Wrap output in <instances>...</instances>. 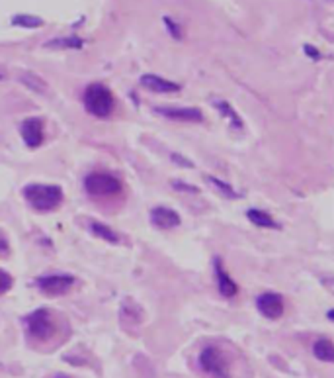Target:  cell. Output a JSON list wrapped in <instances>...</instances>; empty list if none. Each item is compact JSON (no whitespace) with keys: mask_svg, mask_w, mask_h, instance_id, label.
<instances>
[{"mask_svg":"<svg viewBox=\"0 0 334 378\" xmlns=\"http://www.w3.org/2000/svg\"><path fill=\"white\" fill-rule=\"evenodd\" d=\"M24 198L30 202L31 208L40 212H51L61 206L63 189L57 184H28L24 189Z\"/></svg>","mask_w":334,"mask_h":378,"instance_id":"cell-1","label":"cell"},{"mask_svg":"<svg viewBox=\"0 0 334 378\" xmlns=\"http://www.w3.org/2000/svg\"><path fill=\"white\" fill-rule=\"evenodd\" d=\"M172 187L178 190H184V192H188V194H197V192H199L197 187H192V184H186V182H178V180L172 182Z\"/></svg>","mask_w":334,"mask_h":378,"instance_id":"cell-23","label":"cell"},{"mask_svg":"<svg viewBox=\"0 0 334 378\" xmlns=\"http://www.w3.org/2000/svg\"><path fill=\"white\" fill-rule=\"evenodd\" d=\"M157 114L165 116L168 119H178V122H202L204 119V114L199 108H155Z\"/></svg>","mask_w":334,"mask_h":378,"instance_id":"cell-10","label":"cell"},{"mask_svg":"<svg viewBox=\"0 0 334 378\" xmlns=\"http://www.w3.org/2000/svg\"><path fill=\"white\" fill-rule=\"evenodd\" d=\"M314 357L324 363H333L334 361V345L331 339H319L313 345Z\"/></svg>","mask_w":334,"mask_h":378,"instance_id":"cell-15","label":"cell"},{"mask_svg":"<svg viewBox=\"0 0 334 378\" xmlns=\"http://www.w3.org/2000/svg\"><path fill=\"white\" fill-rule=\"evenodd\" d=\"M82 45H84V41L77 38V36L57 38V40H50L45 43L47 50H80Z\"/></svg>","mask_w":334,"mask_h":378,"instance_id":"cell-14","label":"cell"},{"mask_svg":"<svg viewBox=\"0 0 334 378\" xmlns=\"http://www.w3.org/2000/svg\"><path fill=\"white\" fill-rule=\"evenodd\" d=\"M141 85L145 89L153 90V92H160V94H170V92H178L180 90L178 82L162 79V77H157V75H143L141 77Z\"/></svg>","mask_w":334,"mask_h":378,"instance_id":"cell-11","label":"cell"},{"mask_svg":"<svg viewBox=\"0 0 334 378\" xmlns=\"http://www.w3.org/2000/svg\"><path fill=\"white\" fill-rule=\"evenodd\" d=\"M12 284H14V279H12L10 275L6 272V270L0 269V294H4V292H8L12 289Z\"/></svg>","mask_w":334,"mask_h":378,"instance_id":"cell-21","label":"cell"},{"mask_svg":"<svg viewBox=\"0 0 334 378\" xmlns=\"http://www.w3.org/2000/svg\"><path fill=\"white\" fill-rule=\"evenodd\" d=\"M20 133L28 147L31 150L40 147L43 143V122L40 118H26L22 122Z\"/></svg>","mask_w":334,"mask_h":378,"instance_id":"cell-8","label":"cell"},{"mask_svg":"<svg viewBox=\"0 0 334 378\" xmlns=\"http://www.w3.org/2000/svg\"><path fill=\"white\" fill-rule=\"evenodd\" d=\"M20 80L26 87H30L31 90H36V92H40V94L47 92V82L41 79V77H38V75H33V73H22Z\"/></svg>","mask_w":334,"mask_h":378,"instance_id":"cell-18","label":"cell"},{"mask_svg":"<svg viewBox=\"0 0 334 378\" xmlns=\"http://www.w3.org/2000/svg\"><path fill=\"white\" fill-rule=\"evenodd\" d=\"M256 306L260 310V314L264 318L278 319L282 318L284 314V298L275 292H266V294H260L258 300H256Z\"/></svg>","mask_w":334,"mask_h":378,"instance_id":"cell-7","label":"cell"},{"mask_svg":"<svg viewBox=\"0 0 334 378\" xmlns=\"http://www.w3.org/2000/svg\"><path fill=\"white\" fill-rule=\"evenodd\" d=\"M84 189L90 196H116L121 192V182L109 173H90L84 179Z\"/></svg>","mask_w":334,"mask_h":378,"instance_id":"cell-4","label":"cell"},{"mask_svg":"<svg viewBox=\"0 0 334 378\" xmlns=\"http://www.w3.org/2000/svg\"><path fill=\"white\" fill-rule=\"evenodd\" d=\"M305 51H307V55H311L313 59H321V53L314 50V48H311V45H305Z\"/></svg>","mask_w":334,"mask_h":378,"instance_id":"cell-25","label":"cell"},{"mask_svg":"<svg viewBox=\"0 0 334 378\" xmlns=\"http://www.w3.org/2000/svg\"><path fill=\"white\" fill-rule=\"evenodd\" d=\"M326 2H333V0H326Z\"/></svg>","mask_w":334,"mask_h":378,"instance_id":"cell-28","label":"cell"},{"mask_svg":"<svg viewBox=\"0 0 334 378\" xmlns=\"http://www.w3.org/2000/svg\"><path fill=\"white\" fill-rule=\"evenodd\" d=\"M90 231L96 235V238L104 239V241H108V243H119V235L114 231V229H109L106 224H100V221H90Z\"/></svg>","mask_w":334,"mask_h":378,"instance_id":"cell-17","label":"cell"},{"mask_svg":"<svg viewBox=\"0 0 334 378\" xmlns=\"http://www.w3.org/2000/svg\"><path fill=\"white\" fill-rule=\"evenodd\" d=\"M53 378H70V377H67V375H61V372H59V375H55Z\"/></svg>","mask_w":334,"mask_h":378,"instance_id":"cell-26","label":"cell"},{"mask_svg":"<svg viewBox=\"0 0 334 378\" xmlns=\"http://www.w3.org/2000/svg\"><path fill=\"white\" fill-rule=\"evenodd\" d=\"M6 253H8V241H6V238L0 233V257L6 255Z\"/></svg>","mask_w":334,"mask_h":378,"instance_id":"cell-24","label":"cell"},{"mask_svg":"<svg viewBox=\"0 0 334 378\" xmlns=\"http://www.w3.org/2000/svg\"><path fill=\"white\" fill-rule=\"evenodd\" d=\"M43 294L47 296H63L70 290V286L75 284V277L70 275H50V277H41L36 282Z\"/></svg>","mask_w":334,"mask_h":378,"instance_id":"cell-6","label":"cell"},{"mask_svg":"<svg viewBox=\"0 0 334 378\" xmlns=\"http://www.w3.org/2000/svg\"><path fill=\"white\" fill-rule=\"evenodd\" d=\"M151 221L157 226L158 229H172L180 226V216L174 210L167 208V206H157L151 212Z\"/></svg>","mask_w":334,"mask_h":378,"instance_id":"cell-9","label":"cell"},{"mask_svg":"<svg viewBox=\"0 0 334 378\" xmlns=\"http://www.w3.org/2000/svg\"><path fill=\"white\" fill-rule=\"evenodd\" d=\"M215 275L217 282H219V292H221L225 298H233V296H236L238 286H236L235 280L227 275V270L223 269V265H221V261L219 259H215Z\"/></svg>","mask_w":334,"mask_h":378,"instance_id":"cell-12","label":"cell"},{"mask_svg":"<svg viewBox=\"0 0 334 378\" xmlns=\"http://www.w3.org/2000/svg\"><path fill=\"white\" fill-rule=\"evenodd\" d=\"M2 77H4V73H2V71H0V79H2Z\"/></svg>","mask_w":334,"mask_h":378,"instance_id":"cell-27","label":"cell"},{"mask_svg":"<svg viewBox=\"0 0 334 378\" xmlns=\"http://www.w3.org/2000/svg\"><path fill=\"white\" fill-rule=\"evenodd\" d=\"M12 24L14 26H22V28H41L43 20L38 18V16H31V14H16L12 18Z\"/></svg>","mask_w":334,"mask_h":378,"instance_id":"cell-19","label":"cell"},{"mask_svg":"<svg viewBox=\"0 0 334 378\" xmlns=\"http://www.w3.org/2000/svg\"><path fill=\"white\" fill-rule=\"evenodd\" d=\"M207 182H209V184H213L215 189L221 190V194L227 196V198H238V194H236L235 190L231 189L229 184H225V182H221L219 179H215V177H207Z\"/></svg>","mask_w":334,"mask_h":378,"instance_id":"cell-20","label":"cell"},{"mask_svg":"<svg viewBox=\"0 0 334 378\" xmlns=\"http://www.w3.org/2000/svg\"><path fill=\"white\" fill-rule=\"evenodd\" d=\"M26 328H28V333L31 337L38 339V341H47V339L53 337L55 324H53L50 310L40 308L31 312L30 316L26 318Z\"/></svg>","mask_w":334,"mask_h":378,"instance_id":"cell-5","label":"cell"},{"mask_svg":"<svg viewBox=\"0 0 334 378\" xmlns=\"http://www.w3.org/2000/svg\"><path fill=\"white\" fill-rule=\"evenodd\" d=\"M84 106L92 116L96 118H108L116 108V99L114 92L102 85V82H92L89 89L84 90Z\"/></svg>","mask_w":334,"mask_h":378,"instance_id":"cell-2","label":"cell"},{"mask_svg":"<svg viewBox=\"0 0 334 378\" xmlns=\"http://www.w3.org/2000/svg\"><path fill=\"white\" fill-rule=\"evenodd\" d=\"M162 20H165V24H167V28H168V31H170V36H172L174 40H180V38H182V30H180V26H178L176 22L172 20V18H168V16H165Z\"/></svg>","mask_w":334,"mask_h":378,"instance_id":"cell-22","label":"cell"},{"mask_svg":"<svg viewBox=\"0 0 334 378\" xmlns=\"http://www.w3.org/2000/svg\"><path fill=\"white\" fill-rule=\"evenodd\" d=\"M199 367L202 370L213 378H231L229 361L223 355V351L215 345H209L199 353Z\"/></svg>","mask_w":334,"mask_h":378,"instance_id":"cell-3","label":"cell"},{"mask_svg":"<svg viewBox=\"0 0 334 378\" xmlns=\"http://www.w3.org/2000/svg\"><path fill=\"white\" fill-rule=\"evenodd\" d=\"M246 218L250 219L255 226H258V228L280 229V224H275V219L272 218V216H268L262 210H248V212H246Z\"/></svg>","mask_w":334,"mask_h":378,"instance_id":"cell-13","label":"cell"},{"mask_svg":"<svg viewBox=\"0 0 334 378\" xmlns=\"http://www.w3.org/2000/svg\"><path fill=\"white\" fill-rule=\"evenodd\" d=\"M215 108L221 112V116H227V118L231 119V128L236 131L243 130V119L241 116L236 114L235 110L231 108V104L229 102H223V100H215Z\"/></svg>","mask_w":334,"mask_h":378,"instance_id":"cell-16","label":"cell"}]
</instances>
